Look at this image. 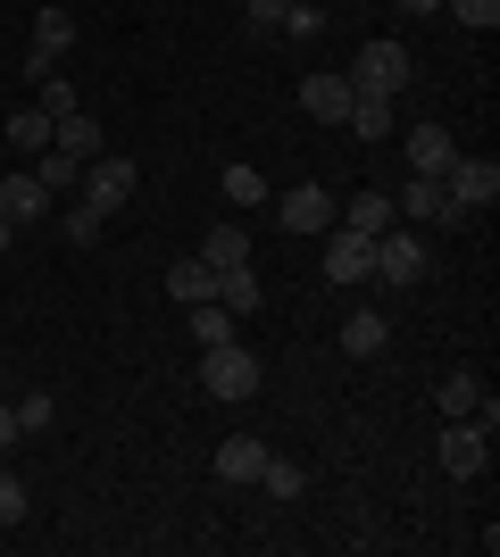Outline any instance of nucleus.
I'll return each instance as SVG.
<instances>
[{
  "label": "nucleus",
  "mask_w": 500,
  "mask_h": 557,
  "mask_svg": "<svg viewBox=\"0 0 500 557\" xmlns=\"http://www.w3.org/2000/svg\"><path fill=\"white\" fill-rule=\"evenodd\" d=\"M408 75H417V50L383 34V42H367L351 59V92H383V100H392V92H408Z\"/></svg>",
  "instance_id": "obj_2"
},
{
  "label": "nucleus",
  "mask_w": 500,
  "mask_h": 557,
  "mask_svg": "<svg viewBox=\"0 0 500 557\" xmlns=\"http://www.w3.org/2000/svg\"><path fill=\"white\" fill-rule=\"evenodd\" d=\"M9 408H17V433H50V424H59V399L50 392H25V399H9Z\"/></svg>",
  "instance_id": "obj_29"
},
{
  "label": "nucleus",
  "mask_w": 500,
  "mask_h": 557,
  "mask_svg": "<svg viewBox=\"0 0 500 557\" xmlns=\"http://www.w3.org/2000/svg\"><path fill=\"white\" fill-rule=\"evenodd\" d=\"M34 175H42V184H50V191H59V200H68V191H75V184H84V166H75V159H68V150H42V159H34Z\"/></svg>",
  "instance_id": "obj_27"
},
{
  "label": "nucleus",
  "mask_w": 500,
  "mask_h": 557,
  "mask_svg": "<svg viewBox=\"0 0 500 557\" xmlns=\"http://www.w3.org/2000/svg\"><path fill=\"white\" fill-rule=\"evenodd\" d=\"M50 150H68V159L84 166V159H100V150H109V134H100V116H93V109H75V116H59Z\"/></svg>",
  "instance_id": "obj_17"
},
{
  "label": "nucleus",
  "mask_w": 500,
  "mask_h": 557,
  "mask_svg": "<svg viewBox=\"0 0 500 557\" xmlns=\"http://www.w3.org/2000/svg\"><path fill=\"white\" fill-rule=\"evenodd\" d=\"M50 134H59V116H50V109H9V150H17V159H42Z\"/></svg>",
  "instance_id": "obj_18"
},
{
  "label": "nucleus",
  "mask_w": 500,
  "mask_h": 557,
  "mask_svg": "<svg viewBox=\"0 0 500 557\" xmlns=\"http://www.w3.org/2000/svg\"><path fill=\"white\" fill-rule=\"evenodd\" d=\"M59 233H68L75 250H100V233H109V216H100V209H84V200H75V209L59 216Z\"/></svg>",
  "instance_id": "obj_26"
},
{
  "label": "nucleus",
  "mask_w": 500,
  "mask_h": 557,
  "mask_svg": "<svg viewBox=\"0 0 500 557\" xmlns=\"http://www.w3.org/2000/svg\"><path fill=\"white\" fill-rule=\"evenodd\" d=\"M9 449H17V408L0 399V458H9Z\"/></svg>",
  "instance_id": "obj_35"
},
{
  "label": "nucleus",
  "mask_w": 500,
  "mask_h": 557,
  "mask_svg": "<svg viewBox=\"0 0 500 557\" xmlns=\"http://www.w3.org/2000/svg\"><path fill=\"white\" fill-rule=\"evenodd\" d=\"M200 258H209V267H251V233H242L234 216H225V225H209V242H200Z\"/></svg>",
  "instance_id": "obj_22"
},
{
  "label": "nucleus",
  "mask_w": 500,
  "mask_h": 557,
  "mask_svg": "<svg viewBox=\"0 0 500 557\" xmlns=\"http://www.w3.org/2000/svg\"><path fill=\"white\" fill-rule=\"evenodd\" d=\"M392 9H408V17H434V9H442V0H392Z\"/></svg>",
  "instance_id": "obj_36"
},
{
  "label": "nucleus",
  "mask_w": 500,
  "mask_h": 557,
  "mask_svg": "<svg viewBox=\"0 0 500 557\" xmlns=\"http://www.w3.org/2000/svg\"><path fill=\"white\" fill-rule=\"evenodd\" d=\"M333 225H351V233H392L401 225V209H392V191H351V209H333Z\"/></svg>",
  "instance_id": "obj_13"
},
{
  "label": "nucleus",
  "mask_w": 500,
  "mask_h": 557,
  "mask_svg": "<svg viewBox=\"0 0 500 557\" xmlns=\"http://www.w3.org/2000/svg\"><path fill=\"white\" fill-rule=\"evenodd\" d=\"M442 191H451V216L467 225L476 209H492V200H500V166H492V159H467V150H459L451 175H442Z\"/></svg>",
  "instance_id": "obj_6"
},
{
  "label": "nucleus",
  "mask_w": 500,
  "mask_h": 557,
  "mask_svg": "<svg viewBox=\"0 0 500 557\" xmlns=\"http://www.w3.org/2000/svg\"><path fill=\"white\" fill-rule=\"evenodd\" d=\"M34 92H42V100H34V109H50V116H75V109H84V100H75V84H68V75H42Z\"/></svg>",
  "instance_id": "obj_31"
},
{
  "label": "nucleus",
  "mask_w": 500,
  "mask_h": 557,
  "mask_svg": "<svg viewBox=\"0 0 500 557\" xmlns=\"http://www.w3.org/2000/svg\"><path fill=\"white\" fill-rule=\"evenodd\" d=\"M184 317H192V342H200V349H217V342H234V317H225V308H217V300H192Z\"/></svg>",
  "instance_id": "obj_23"
},
{
  "label": "nucleus",
  "mask_w": 500,
  "mask_h": 557,
  "mask_svg": "<svg viewBox=\"0 0 500 557\" xmlns=\"http://www.w3.org/2000/svg\"><path fill=\"white\" fill-rule=\"evenodd\" d=\"M442 9H451L467 34H492V25H500V0H442Z\"/></svg>",
  "instance_id": "obj_30"
},
{
  "label": "nucleus",
  "mask_w": 500,
  "mask_h": 557,
  "mask_svg": "<svg viewBox=\"0 0 500 557\" xmlns=\"http://www.w3.org/2000/svg\"><path fill=\"white\" fill-rule=\"evenodd\" d=\"M317 275L342 283V292H351V283H367V275H376V242H367V233H351V225H326V267H317Z\"/></svg>",
  "instance_id": "obj_7"
},
{
  "label": "nucleus",
  "mask_w": 500,
  "mask_h": 557,
  "mask_svg": "<svg viewBox=\"0 0 500 557\" xmlns=\"http://www.w3.org/2000/svg\"><path fill=\"white\" fill-rule=\"evenodd\" d=\"M284 9H292V0H242V17H251V34H276V25H284Z\"/></svg>",
  "instance_id": "obj_34"
},
{
  "label": "nucleus",
  "mask_w": 500,
  "mask_h": 557,
  "mask_svg": "<svg viewBox=\"0 0 500 557\" xmlns=\"http://www.w3.org/2000/svg\"><path fill=\"white\" fill-rule=\"evenodd\" d=\"M259 300H267V283L251 275V267H217V308H225V317H259Z\"/></svg>",
  "instance_id": "obj_16"
},
{
  "label": "nucleus",
  "mask_w": 500,
  "mask_h": 557,
  "mask_svg": "<svg viewBox=\"0 0 500 557\" xmlns=\"http://www.w3.org/2000/svg\"><path fill=\"white\" fill-rule=\"evenodd\" d=\"M383 342H392V317H383V308H351V317H342V358H383Z\"/></svg>",
  "instance_id": "obj_14"
},
{
  "label": "nucleus",
  "mask_w": 500,
  "mask_h": 557,
  "mask_svg": "<svg viewBox=\"0 0 500 557\" xmlns=\"http://www.w3.org/2000/svg\"><path fill=\"white\" fill-rule=\"evenodd\" d=\"M301 109H309L317 125H342V116H351V75H342V67L301 75Z\"/></svg>",
  "instance_id": "obj_10"
},
{
  "label": "nucleus",
  "mask_w": 500,
  "mask_h": 557,
  "mask_svg": "<svg viewBox=\"0 0 500 557\" xmlns=\"http://www.w3.org/2000/svg\"><path fill=\"white\" fill-rule=\"evenodd\" d=\"M34 50L68 59V50H75V9H34Z\"/></svg>",
  "instance_id": "obj_21"
},
{
  "label": "nucleus",
  "mask_w": 500,
  "mask_h": 557,
  "mask_svg": "<svg viewBox=\"0 0 500 557\" xmlns=\"http://www.w3.org/2000/svg\"><path fill=\"white\" fill-rule=\"evenodd\" d=\"M259 491H267V499H301V491H309V474H301V466H292V458H267Z\"/></svg>",
  "instance_id": "obj_28"
},
{
  "label": "nucleus",
  "mask_w": 500,
  "mask_h": 557,
  "mask_svg": "<svg viewBox=\"0 0 500 557\" xmlns=\"http://www.w3.org/2000/svg\"><path fill=\"white\" fill-rule=\"evenodd\" d=\"M225 200H234V209H267L276 191H267V175H259V166H225Z\"/></svg>",
  "instance_id": "obj_24"
},
{
  "label": "nucleus",
  "mask_w": 500,
  "mask_h": 557,
  "mask_svg": "<svg viewBox=\"0 0 500 557\" xmlns=\"http://www.w3.org/2000/svg\"><path fill=\"white\" fill-rule=\"evenodd\" d=\"M451 159H459V141L442 134V125H417V134H408V175H434V184H442Z\"/></svg>",
  "instance_id": "obj_15"
},
{
  "label": "nucleus",
  "mask_w": 500,
  "mask_h": 557,
  "mask_svg": "<svg viewBox=\"0 0 500 557\" xmlns=\"http://www.w3.org/2000/svg\"><path fill=\"white\" fill-rule=\"evenodd\" d=\"M25 508H34V499H25V483L0 466V524H25Z\"/></svg>",
  "instance_id": "obj_33"
},
{
  "label": "nucleus",
  "mask_w": 500,
  "mask_h": 557,
  "mask_svg": "<svg viewBox=\"0 0 500 557\" xmlns=\"http://www.w3.org/2000/svg\"><path fill=\"white\" fill-rule=\"evenodd\" d=\"M333 209H342V200H333L326 184H292L284 200H276V216H284V233H326V225H333Z\"/></svg>",
  "instance_id": "obj_9"
},
{
  "label": "nucleus",
  "mask_w": 500,
  "mask_h": 557,
  "mask_svg": "<svg viewBox=\"0 0 500 557\" xmlns=\"http://www.w3.org/2000/svg\"><path fill=\"white\" fill-rule=\"evenodd\" d=\"M259 383H267V367L242 342L200 349V392H209V399H259Z\"/></svg>",
  "instance_id": "obj_1"
},
{
  "label": "nucleus",
  "mask_w": 500,
  "mask_h": 557,
  "mask_svg": "<svg viewBox=\"0 0 500 557\" xmlns=\"http://www.w3.org/2000/svg\"><path fill=\"white\" fill-rule=\"evenodd\" d=\"M434 466H442L451 483H476L484 466H492V433H484L476 417H451V424H442V449H434Z\"/></svg>",
  "instance_id": "obj_4"
},
{
  "label": "nucleus",
  "mask_w": 500,
  "mask_h": 557,
  "mask_svg": "<svg viewBox=\"0 0 500 557\" xmlns=\"http://www.w3.org/2000/svg\"><path fill=\"white\" fill-rule=\"evenodd\" d=\"M59 209V191L34 175V166H17V175H0V216L9 225H42V216Z\"/></svg>",
  "instance_id": "obj_8"
},
{
  "label": "nucleus",
  "mask_w": 500,
  "mask_h": 557,
  "mask_svg": "<svg viewBox=\"0 0 500 557\" xmlns=\"http://www.w3.org/2000/svg\"><path fill=\"white\" fill-rule=\"evenodd\" d=\"M284 34H292V42H317V34H326V9L292 0V9H284Z\"/></svg>",
  "instance_id": "obj_32"
},
{
  "label": "nucleus",
  "mask_w": 500,
  "mask_h": 557,
  "mask_svg": "<svg viewBox=\"0 0 500 557\" xmlns=\"http://www.w3.org/2000/svg\"><path fill=\"white\" fill-rule=\"evenodd\" d=\"M267 458H276V449H267L259 433H234V442H217V483H259Z\"/></svg>",
  "instance_id": "obj_12"
},
{
  "label": "nucleus",
  "mask_w": 500,
  "mask_h": 557,
  "mask_svg": "<svg viewBox=\"0 0 500 557\" xmlns=\"http://www.w3.org/2000/svg\"><path fill=\"white\" fill-rule=\"evenodd\" d=\"M9 242H17V225H9V216H0V258H9Z\"/></svg>",
  "instance_id": "obj_37"
},
{
  "label": "nucleus",
  "mask_w": 500,
  "mask_h": 557,
  "mask_svg": "<svg viewBox=\"0 0 500 557\" xmlns=\"http://www.w3.org/2000/svg\"><path fill=\"white\" fill-rule=\"evenodd\" d=\"M426 275H434V258H426V242H417V225H392V233H376V275H367V283L417 292Z\"/></svg>",
  "instance_id": "obj_3"
},
{
  "label": "nucleus",
  "mask_w": 500,
  "mask_h": 557,
  "mask_svg": "<svg viewBox=\"0 0 500 557\" xmlns=\"http://www.w3.org/2000/svg\"><path fill=\"white\" fill-rule=\"evenodd\" d=\"M342 125H351L358 141H383L392 134V100L383 92H351V116H342Z\"/></svg>",
  "instance_id": "obj_20"
},
{
  "label": "nucleus",
  "mask_w": 500,
  "mask_h": 557,
  "mask_svg": "<svg viewBox=\"0 0 500 557\" xmlns=\"http://www.w3.org/2000/svg\"><path fill=\"white\" fill-rule=\"evenodd\" d=\"M167 292H175V300H217V267L209 258H175V267H167Z\"/></svg>",
  "instance_id": "obj_19"
},
{
  "label": "nucleus",
  "mask_w": 500,
  "mask_h": 557,
  "mask_svg": "<svg viewBox=\"0 0 500 557\" xmlns=\"http://www.w3.org/2000/svg\"><path fill=\"white\" fill-rule=\"evenodd\" d=\"M476 399H484V383H476L467 367H459V374H442V392H434V408H442V417H467Z\"/></svg>",
  "instance_id": "obj_25"
},
{
  "label": "nucleus",
  "mask_w": 500,
  "mask_h": 557,
  "mask_svg": "<svg viewBox=\"0 0 500 557\" xmlns=\"http://www.w3.org/2000/svg\"><path fill=\"white\" fill-rule=\"evenodd\" d=\"M392 209H401L408 225H459V216H451V191L434 184V175H408V184L392 191Z\"/></svg>",
  "instance_id": "obj_11"
},
{
  "label": "nucleus",
  "mask_w": 500,
  "mask_h": 557,
  "mask_svg": "<svg viewBox=\"0 0 500 557\" xmlns=\"http://www.w3.org/2000/svg\"><path fill=\"white\" fill-rule=\"evenodd\" d=\"M134 184H143V166H134V159H118V150H100V159H84V209L118 216L125 200H134Z\"/></svg>",
  "instance_id": "obj_5"
}]
</instances>
